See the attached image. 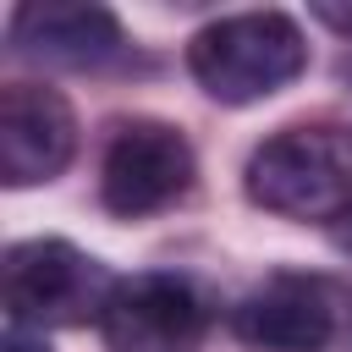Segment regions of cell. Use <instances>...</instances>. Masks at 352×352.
Instances as JSON below:
<instances>
[{
	"label": "cell",
	"instance_id": "cell-4",
	"mask_svg": "<svg viewBox=\"0 0 352 352\" xmlns=\"http://www.w3.org/2000/svg\"><path fill=\"white\" fill-rule=\"evenodd\" d=\"M192 176H198L192 143H187L170 121L138 116V121H121L116 138L104 143L99 198H104L110 214L143 220V214H160V209H170L176 198H187Z\"/></svg>",
	"mask_w": 352,
	"mask_h": 352
},
{
	"label": "cell",
	"instance_id": "cell-2",
	"mask_svg": "<svg viewBox=\"0 0 352 352\" xmlns=\"http://www.w3.org/2000/svg\"><path fill=\"white\" fill-rule=\"evenodd\" d=\"M308 44L302 28L286 11H236L214 16L209 28L192 33L187 44V72L198 88L220 104H253L280 94L292 77H302Z\"/></svg>",
	"mask_w": 352,
	"mask_h": 352
},
{
	"label": "cell",
	"instance_id": "cell-3",
	"mask_svg": "<svg viewBox=\"0 0 352 352\" xmlns=\"http://www.w3.org/2000/svg\"><path fill=\"white\" fill-rule=\"evenodd\" d=\"M110 292H116L110 270L60 236H28V242L6 248L0 297H6L11 324H22V330L88 324V319L99 324Z\"/></svg>",
	"mask_w": 352,
	"mask_h": 352
},
{
	"label": "cell",
	"instance_id": "cell-7",
	"mask_svg": "<svg viewBox=\"0 0 352 352\" xmlns=\"http://www.w3.org/2000/svg\"><path fill=\"white\" fill-rule=\"evenodd\" d=\"M77 154V116L44 82H6L0 94V182L38 187Z\"/></svg>",
	"mask_w": 352,
	"mask_h": 352
},
{
	"label": "cell",
	"instance_id": "cell-6",
	"mask_svg": "<svg viewBox=\"0 0 352 352\" xmlns=\"http://www.w3.org/2000/svg\"><path fill=\"white\" fill-rule=\"evenodd\" d=\"M231 330L258 352H324L336 341V292L319 275L275 270L231 308Z\"/></svg>",
	"mask_w": 352,
	"mask_h": 352
},
{
	"label": "cell",
	"instance_id": "cell-5",
	"mask_svg": "<svg viewBox=\"0 0 352 352\" xmlns=\"http://www.w3.org/2000/svg\"><path fill=\"white\" fill-rule=\"evenodd\" d=\"M99 330L116 352H192L209 330V302L182 275H132L116 280Z\"/></svg>",
	"mask_w": 352,
	"mask_h": 352
},
{
	"label": "cell",
	"instance_id": "cell-1",
	"mask_svg": "<svg viewBox=\"0 0 352 352\" xmlns=\"http://www.w3.org/2000/svg\"><path fill=\"white\" fill-rule=\"evenodd\" d=\"M242 187L258 209L280 220H352V126L341 121H302L264 138L248 154Z\"/></svg>",
	"mask_w": 352,
	"mask_h": 352
},
{
	"label": "cell",
	"instance_id": "cell-10",
	"mask_svg": "<svg viewBox=\"0 0 352 352\" xmlns=\"http://www.w3.org/2000/svg\"><path fill=\"white\" fill-rule=\"evenodd\" d=\"M314 16H319L324 28H336V33H352V6H336V0H319V6H314Z\"/></svg>",
	"mask_w": 352,
	"mask_h": 352
},
{
	"label": "cell",
	"instance_id": "cell-8",
	"mask_svg": "<svg viewBox=\"0 0 352 352\" xmlns=\"http://www.w3.org/2000/svg\"><path fill=\"white\" fill-rule=\"evenodd\" d=\"M11 44L44 66H99L121 50V22L82 0H28L11 16Z\"/></svg>",
	"mask_w": 352,
	"mask_h": 352
},
{
	"label": "cell",
	"instance_id": "cell-9",
	"mask_svg": "<svg viewBox=\"0 0 352 352\" xmlns=\"http://www.w3.org/2000/svg\"><path fill=\"white\" fill-rule=\"evenodd\" d=\"M0 352H50V346H44V336H38V330L11 324V330H6V341H0Z\"/></svg>",
	"mask_w": 352,
	"mask_h": 352
}]
</instances>
